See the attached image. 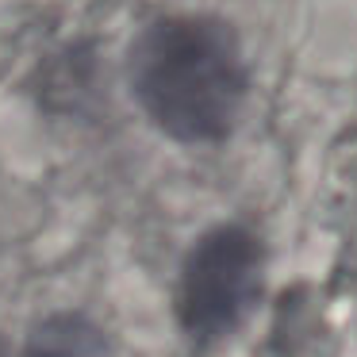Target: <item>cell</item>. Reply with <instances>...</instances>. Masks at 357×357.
Wrapping results in <instances>:
<instances>
[{"mask_svg": "<svg viewBox=\"0 0 357 357\" xmlns=\"http://www.w3.org/2000/svg\"><path fill=\"white\" fill-rule=\"evenodd\" d=\"M131 89L142 112L177 142H219L246 100L238 43L215 20L169 16L131 50Z\"/></svg>", "mask_w": 357, "mask_h": 357, "instance_id": "cell-1", "label": "cell"}, {"mask_svg": "<svg viewBox=\"0 0 357 357\" xmlns=\"http://www.w3.org/2000/svg\"><path fill=\"white\" fill-rule=\"evenodd\" d=\"M265 250L250 227H211L181 265L177 323L196 346H215L231 338L246 311L261 296Z\"/></svg>", "mask_w": 357, "mask_h": 357, "instance_id": "cell-2", "label": "cell"}, {"mask_svg": "<svg viewBox=\"0 0 357 357\" xmlns=\"http://www.w3.org/2000/svg\"><path fill=\"white\" fill-rule=\"evenodd\" d=\"M20 357H112V342L85 311H54L31 326Z\"/></svg>", "mask_w": 357, "mask_h": 357, "instance_id": "cell-3", "label": "cell"}, {"mask_svg": "<svg viewBox=\"0 0 357 357\" xmlns=\"http://www.w3.org/2000/svg\"><path fill=\"white\" fill-rule=\"evenodd\" d=\"M0 357H8V342L0 338Z\"/></svg>", "mask_w": 357, "mask_h": 357, "instance_id": "cell-4", "label": "cell"}]
</instances>
